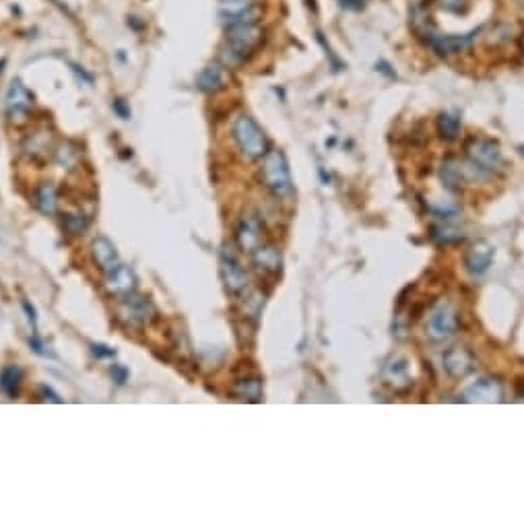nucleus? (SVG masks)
<instances>
[{
  "label": "nucleus",
  "instance_id": "dca6fc26",
  "mask_svg": "<svg viewBox=\"0 0 524 526\" xmlns=\"http://www.w3.org/2000/svg\"><path fill=\"white\" fill-rule=\"evenodd\" d=\"M91 256H93V261H95V264L101 270H110V268H114L118 264L116 246L108 237H104V235H99V237L93 239V244H91Z\"/></svg>",
  "mask_w": 524,
  "mask_h": 526
},
{
  "label": "nucleus",
  "instance_id": "473e14b6",
  "mask_svg": "<svg viewBox=\"0 0 524 526\" xmlns=\"http://www.w3.org/2000/svg\"><path fill=\"white\" fill-rule=\"evenodd\" d=\"M463 4H465V0H442V6L446 11H452V13H461Z\"/></svg>",
  "mask_w": 524,
  "mask_h": 526
},
{
  "label": "nucleus",
  "instance_id": "f257e3e1",
  "mask_svg": "<svg viewBox=\"0 0 524 526\" xmlns=\"http://www.w3.org/2000/svg\"><path fill=\"white\" fill-rule=\"evenodd\" d=\"M264 39V33L256 23L232 25L227 33V42L221 48V60L227 66H239L250 58V54L258 48Z\"/></svg>",
  "mask_w": 524,
  "mask_h": 526
},
{
  "label": "nucleus",
  "instance_id": "5701e85b",
  "mask_svg": "<svg viewBox=\"0 0 524 526\" xmlns=\"http://www.w3.org/2000/svg\"><path fill=\"white\" fill-rule=\"evenodd\" d=\"M79 159H81V151H79V146L75 145V143H70V141H66L64 145H60L58 151H56V161H58V165L62 170H75L79 165Z\"/></svg>",
  "mask_w": 524,
  "mask_h": 526
},
{
  "label": "nucleus",
  "instance_id": "6ab92c4d",
  "mask_svg": "<svg viewBox=\"0 0 524 526\" xmlns=\"http://www.w3.org/2000/svg\"><path fill=\"white\" fill-rule=\"evenodd\" d=\"M223 85H225V75H223L221 66H217V64L204 66L196 77V87L203 93H215V91L223 89Z\"/></svg>",
  "mask_w": 524,
  "mask_h": 526
},
{
  "label": "nucleus",
  "instance_id": "7ed1b4c3",
  "mask_svg": "<svg viewBox=\"0 0 524 526\" xmlns=\"http://www.w3.org/2000/svg\"><path fill=\"white\" fill-rule=\"evenodd\" d=\"M458 330V310L450 299H439L432 306L428 320H425V334L436 341H448Z\"/></svg>",
  "mask_w": 524,
  "mask_h": 526
},
{
  "label": "nucleus",
  "instance_id": "423d86ee",
  "mask_svg": "<svg viewBox=\"0 0 524 526\" xmlns=\"http://www.w3.org/2000/svg\"><path fill=\"white\" fill-rule=\"evenodd\" d=\"M155 316V306L143 295L128 293L118 303V318L126 326H145Z\"/></svg>",
  "mask_w": 524,
  "mask_h": 526
},
{
  "label": "nucleus",
  "instance_id": "ddd939ff",
  "mask_svg": "<svg viewBox=\"0 0 524 526\" xmlns=\"http://www.w3.org/2000/svg\"><path fill=\"white\" fill-rule=\"evenodd\" d=\"M137 287V277L130 266L116 264L114 268L106 270V289L114 295H128Z\"/></svg>",
  "mask_w": 524,
  "mask_h": 526
},
{
  "label": "nucleus",
  "instance_id": "a211bd4d",
  "mask_svg": "<svg viewBox=\"0 0 524 526\" xmlns=\"http://www.w3.org/2000/svg\"><path fill=\"white\" fill-rule=\"evenodd\" d=\"M232 394L237 401L258 403L262 399V380L258 376H246L233 384Z\"/></svg>",
  "mask_w": 524,
  "mask_h": 526
},
{
  "label": "nucleus",
  "instance_id": "f8f14e48",
  "mask_svg": "<svg viewBox=\"0 0 524 526\" xmlns=\"http://www.w3.org/2000/svg\"><path fill=\"white\" fill-rule=\"evenodd\" d=\"M504 396L501 384L494 378H479L465 390L463 399L466 403H497Z\"/></svg>",
  "mask_w": 524,
  "mask_h": 526
},
{
  "label": "nucleus",
  "instance_id": "412c9836",
  "mask_svg": "<svg viewBox=\"0 0 524 526\" xmlns=\"http://www.w3.org/2000/svg\"><path fill=\"white\" fill-rule=\"evenodd\" d=\"M384 378L386 382L399 386V384H408V363L403 357H394L384 365Z\"/></svg>",
  "mask_w": 524,
  "mask_h": 526
},
{
  "label": "nucleus",
  "instance_id": "f3484780",
  "mask_svg": "<svg viewBox=\"0 0 524 526\" xmlns=\"http://www.w3.org/2000/svg\"><path fill=\"white\" fill-rule=\"evenodd\" d=\"M33 206L42 215H56L58 213V192L52 184H39L33 192Z\"/></svg>",
  "mask_w": 524,
  "mask_h": 526
},
{
  "label": "nucleus",
  "instance_id": "0eeeda50",
  "mask_svg": "<svg viewBox=\"0 0 524 526\" xmlns=\"http://www.w3.org/2000/svg\"><path fill=\"white\" fill-rule=\"evenodd\" d=\"M442 368L450 378H466L468 374H473L477 370V359L463 345L450 347L442 355Z\"/></svg>",
  "mask_w": 524,
  "mask_h": 526
},
{
  "label": "nucleus",
  "instance_id": "1a4fd4ad",
  "mask_svg": "<svg viewBox=\"0 0 524 526\" xmlns=\"http://www.w3.org/2000/svg\"><path fill=\"white\" fill-rule=\"evenodd\" d=\"M495 258V248L485 242V239H479L475 244H470V248L466 250L465 254V270L470 275V277H483L489 268H492V263Z\"/></svg>",
  "mask_w": 524,
  "mask_h": 526
},
{
  "label": "nucleus",
  "instance_id": "c85d7f7f",
  "mask_svg": "<svg viewBox=\"0 0 524 526\" xmlns=\"http://www.w3.org/2000/svg\"><path fill=\"white\" fill-rule=\"evenodd\" d=\"M118 351L114 347H110V345H104V343H93L91 345V355L95 357V359H112V357H116Z\"/></svg>",
  "mask_w": 524,
  "mask_h": 526
},
{
  "label": "nucleus",
  "instance_id": "b1692460",
  "mask_svg": "<svg viewBox=\"0 0 524 526\" xmlns=\"http://www.w3.org/2000/svg\"><path fill=\"white\" fill-rule=\"evenodd\" d=\"M437 132L446 141H454L461 132V118L456 114H439L437 118Z\"/></svg>",
  "mask_w": 524,
  "mask_h": 526
},
{
  "label": "nucleus",
  "instance_id": "9d476101",
  "mask_svg": "<svg viewBox=\"0 0 524 526\" xmlns=\"http://www.w3.org/2000/svg\"><path fill=\"white\" fill-rule=\"evenodd\" d=\"M235 239H237V246L239 250L244 252H254L262 242V225L261 219L254 215V213H246L239 223H237V230H235Z\"/></svg>",
  "mask_w": 524,
  "mask_h": 526
},
{
  "label": "nucleus",
  "instance_id": "2eb2a0df",
  "mask_svg": "<svg viewBox=\"0 0 524 526\" xmlns=\"http://www.w3.org/2000/svg\"><path fill=\"white\" fill-rule=\"evenodd\" d=\"M252 261L256 270L262 275H279L283 268V254L277 246L266 244V246H258L252 252Z\"/></svg>",
  "mask_w": 524,
  "mask_h": 526
},
{
  "label": "nucleus",
  "instance_id": "39448f33",
  "mask_svg": "<svg viewBox=\"0 0 524 526\" xmlns=\"http://www.w3.org/2000/svg\"><path fill=\"white\" fill-rule=\"evenodd\" d=\"M466 155L475 168H479L483 174H494L504 168L501 149L495 141L489 139H473L466 146Z\"/></svg>",
  "mask_w": 524,
  "mask_h": 526
},
{
  "label": "nucleus",
  "instance_id": "a878e982",
  "mask_svg": "<svg viewBox=\"0 0 524 526\" xmlns=\"http://www.w3.org/2000/svg\"><path fill=\"white\" fill-rule=\"evenodd\" d=\"M432 239L437 242V244H458L465 239V234L456 227H450V225H437L432 230Z\"/></svg>",
  "mask_w": 524,
  "mask_h": 526
},
{
  "label": "nucleus",
  "instance_id": "cd10ccee",
  "mask_svg": "<svg viewBox=\"0 0 524 526\" xmlns=\"http://www.w3.org/2000/svg\"><path fill=\"white\" fill-rule=\"evenodd\" d=\"M221 8H223V17H235L244 11H248L252 6V0H219Z\"/></svg>",
  "mask_w": 524,
  "mask_h": 526
},
{
  "label": "nucleus",
  "instance_id": "c756f323",
  "mask_svg": "<svg viewBox=\"0 0 524 526\" xmlns=\"http://www.w3.org/2000/svg\"><path fill=\"white\" fill-rule=\"evenodd\" d=\"M110 374H112V380L116 382L118 386L126 384V382H128V376H130L128 368H124V365H120V363H116V365H112Z\"/></svg>",
  "mask_w": 524,
  "mask_h": 526
},
{
  "label": "nucleus",
  "instance_id": "f03ea898",
  "mask_svg": "<svg viewBox=\"0 0 524 526\" xmlns=\"http://www.w3.org/2000/svg\"><path fill=\"white\" fill-rule=\"evenodd\" d=\"M261 180L262 184L279 199H285L292 194V174H289L287 159L281 151H266V155L262 157Z\"/></svg>",
  "mask_w": 524,
  "mask_h": 526
},
{
  "label": "nucleus",
  "instance_id": "9b49d317",
  "mask_svg": "<svg viewBox=\"0 0 524 526\" xmlns=\"http://www.w3.org/2000/svg\"><path fill=\"white\" fill-rule=\"evenodd\" d=\"M221 279H223V285L225 289L233 295H239L248 289V273L242 268V264L235 261L233 254H223L221 256Z\"/></svg>",
  "mask_w": 524,
  "mask_h": 526
},
{
  "label": "nucleus",
  "instance_id": "e433bc0d",
  "mask_svg": "<svg viewBox=\"0 0 524 526\" xmlns=\"http://www.w3.org/2000/svg\"><path fill=\"white\" fill-rule=\"evenodd\" d=\"M339 2H341L343 6H347V8H361L366 0H339Z\"/></svg>",
  "mask_w": 524,
  "mask_h": 526
},
{
  "label": "nucleus",
  "instance_id": "6e6552de",
  "mask_svg": "<svg viewBox=\"0 0 524 526\" xmlns=\"http://www.w3.org/2000/svg\"><path fill=\"white\" fill-rule=\"evenodd\" d=\"M33 106V95L30 93V89L25 87L19 79H15L8 89H6V95H4V108H6V114L13 122H21L25 118L30 116V110Z\"/></svg>",
  "mask_w": 524,
  "mask_h": 526
},
{
  "label": "nucleus",
  "instance_id": "393cba45",
  "mask_svg": "<svg viewBox=\"0 0 524 526\" xmlns=\"http://www.w3.org/2000/svg\"><path fill=\"white\" fill-rule=\"evenodd\" d=\"M50 143H52V134L46 132V130H42V132L31 134L30 139L25 141V146H23V149L30 153L31 157H35V155H39V153H46V151L50 149Z\"/></svg>",
  "mask_w": 524,
  "mask_h": 526
},
{
  "label": "nucleus",
  "instance_id": "20e7f679",
  "mask_svg": "<svg viewBox=\"0 0 524 526\" xmlns=\"http://www.w3.org/2000/svg\"><path fill=\"white\" fill-rule=\"evenodd\" d=\"M233 139L239 146V151L248 157V159H261L266 155V137L258 126V122L252 116L244 114V116L235 118L233 122Z\"/></svg>",
  "mask_w": 524,
  "mask_h": 526
},
{
  "label": "nucleus",
  "instance_id": "4468645a",
  "mask_svg": "<svg viewBox=\"0 0 524 526\" xmlns=\"http://www.w3.org/2000/svg\"><path fill=\"white\" fill-rule=\"evenodd\" d=\"M477 30L465 33V35H437V33H430L428 35V44L436 50L439 56H448V54H456L466 50L473 44Z\"/></svg>",
  "mask_w": 524,
  "mask_h": 526
},
{
  "label": "nucleus",
  "instance_id": "4be33fe9",
  "mask_svg": "<svg viewBox=\"0 0 524 526\" xmlns=\"http://www.w3.org/2000/svg\"><path fill=\"white\" fill-rule=\"evenodd\" d=\"M21 380H23V370H21L19 365H6V368L0 372V388H2V392H6L11 399L17 396Z\"/></svg>",
  "mask_w": 524,
  "mask_h": 526
},
{
  "label": "nucleus",
  "instance_id": "aec40b11",
  "mask_svg": "<svg viewBox=\"0 0 524 526\" xmlns=\"http://www.w3.org/2000/svg\"><path fill=\"white\" fill-rule=\"evenodd\" d=\"M439 177L442 184L448 190H458L463 186V168L456 159H446L439 168Z\"/></svg>",
  "mask_w": 524,
  "mask_h": 526
},
{
  "label": "nucleus",
  "instance_id": "bb28decb",
  "mask_svg": "<svg viewBox=\"0 0 524 526\" xmlns=\"http://www.w3.org/2000/svg\"><path fill=\"white\" fill-rule=\"evenodd\" d=\"M87 227L89 219L85 215H81V213H75V215H66V217H64V230H66L68 234L81 235L87 232Z\"/></svg>",
  "mask_w": 524,
  "mask_h": 526
},
{
  "label": "nucleus",
  "instance_id": "4c0bfd02",
  "mask_svg": "<svg viewBox=\"0 0 524 526\" xmlns=\"http://www.w3.org/2000/svg\"><path fill=\"white\" fill-rule=\"evenodd\" d=\"M4 64H6V60L2 58V60H0V70H2V66H4Z\"/></svg>",
  "mask_w": 524,
  "mask_h": 526
},
{
  "label": "nucleus",
  "instance_id": "c9c22d12",
  "mask_svg": "<svg viewBox=\"0 0 524 526\" xmlns=\"http://www.w3.org/2000/svg\"><path fill=\"white\" fill-rule=\"evenodd\" d=\"M73 70H75V73H77V75H79V77H81V79H83L85 83H89V85L93 83V77H91L89 73H85V70H83L81 66H75V64H73Z\"/></svg>",
  "mask_w": 524,
  "mask_h": 526
},
{
  "label": "nucleus",
  "instance_id": "58836bf2",
  "mask_svg": "<svg viewBox=\"0 0 524 526\" xmlns=\"http://www.w3.org/2000/svg\"><path fill=\"white\" fill-rule=\"evenodd\" d=\"M520 153H523V155H524V146H520Z\"/></svg>",
  "mask_w": 524,
  "mask_h": 526
},
{
  "label": "nucleus",
  "instance_id": "f704fd0d",
  "mask_svg": "<svg viewBox=\"0 0 524 526\" xmlns=\"http://www.w3.org/2000/svg\"><path fill=\"white\" fill-rule=\"evenodd\" d=\"M23 310H25V314H27V318H30L31 324H33V326H37V312H35V308L31 306L27 299L23 301Z\"/></svg>",
  "mask_w": 524,
  "mask_h": 526
},
{
  "label": "nucleus",
  "instance_id": "7c9ffc66",
  "mask_svg": "<svg viewBox=\"0 0 524 526\" xmlns=\"http://www.w3.org/2000/svg\"><path fill=\"white\" fill-rule=\"evenodd\" d=\"M30 347L33 353H37V355H42V357H56L52 351L46 349V345H44V343H42V339H37V337L30 339Z\"/></svg>",
  "mask_w": 524,
  "mask_h": 526
},
{
  "label": "nucleus",
  "instance_id": "2f4dec72",
  "mask_svg": "<svg viewBox=\"0 0 524 526\" xmlns=\"http://www.w3.org/2000/svg\"><path fill=\"white\" fill-rule=\"evenodd\" d=\"M112 108H114V112L118 114V118H122V120H130V108H128V104L124 101V99H114V104H112Z\"/></svg>",
  "mask_w": 524,
  "mask_h": 526
},
{
  "label": "nucleus",
  "instance_id": "72a5a7b5",
  "mask_svg": "<svg viewBox=\"0 0 524 526\" xmlns=\"http://www.w3.org/2000/svg\"><path fill=\"white\" fill-rule=\"evenodd\" d=\"M39 392H42L48 401H52V403H62V399H60L58 392H54L50 386H42V388H39Z\"/></svg>",
  "mask_w": 524,
  "mask_h": 526
}]
</instances>
